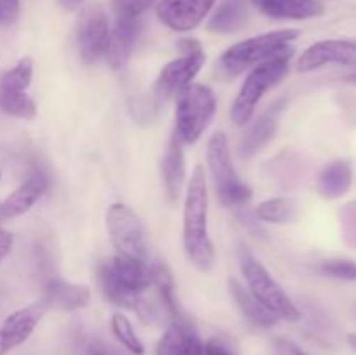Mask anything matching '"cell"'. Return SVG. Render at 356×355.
Listing matches in <instances>:
<instances>
[{
  "mask_svg": "<svg viewBox=\"0 0 356 355\" xmlns=\"http://www.w3.org/2000/svg\"><path fill=\"white\" fill-rule=\"evenodd\" d=\"M99 284L113 305L132 310L143 322H156L159 312L143 298L145 291L153 285V270L148 261L115 254L99 267Z\"/></svg>",
  "mask_w": 356,
  "mask_h": 355,
  "instance_id": "cell-1",
  "label": "cell"
},
{
  "mask_svg": "<svg viewBox=\"0 0 356 355\" xmlns=\"http://www.w3.org/2000/svg\"><path fill=\"white\" fill-rule=\"evenodd\" d=\"M183 246L188 261L198 271H211L216 265V249L209 237V194L205 171L197 166L186 188L183 209Z\"/></svg>",
  "mask_w": 356,
  "mask_h": 355,
  "instance_id": "cell-2",
  "label": "cell"
},
{
  "mask_svg": "<svg viewBox=\"0 0 356 355\" xmlns=\"http://www.w3.org/2000/svg\"><path fill=\"white\" fill-rule=\"evenodd\" d=\"M299 33L301 31L294 28H285V30L268 31V33L238 42L219 56L216 63V75L221 80L236 79L259 63L268 61L294 47L291 44L299 37Z\"/></svg>",
  "mask_w": 356,
  "mask_h": 355,
  "instance_id": "cell-3",
  "label": "cell"
},
{
  "mask_svg": "<svg viewBox=\"0 0 356 355\" xmlns=\"http://www.w3.org/2000/svg\"><path fill=\"white\" fill-rule=\"evenodd\" d=\"M294 52L296 49L292 47L282 54L275 56V58L268 59V61L259 63L250 70L232 104V113L229 115H232L233 124L238 125V127L249 124L264 94L285 79Z\"/></svg>",
  "mask_w": 356,
  "mask_h": 355,
  "instance_id": "cell-4",
  "label": "cell"
},
{
  "mask_svg": "<svg viewBox=\"0 0 356 355\" xmlns=\"http://www.w3.org/2000/svg\"><path fill=\"white\" fill-rule=\"evenodd\" d=\"M218 110L216 93L205 84H190L176 96V134L193 145L207 131Z\"/></svg>",
  "mask_w": 356,
  "mask_h": 355,
  "instance_id": "cell-5",
  "label": "cell"
},
{
  "mask_svg": "<svg viewBox=\"0 0 356 355\" xmlns=\"http://www.w3.org/2000/svg\"><path fill=\"white\" fill-rule=\"evenodd\" d=\"M240 267H242V274L247 281V289L270 312H273L278 319L289 320V322H298L301 319V312L289 298L284 287L275 281L268 268L247 247L240 249Z\"/></svg>",
  "mask_w": 356,
  "mask_h": 355,
  "instance_id": "cell-6",
  "label": "cell"
},
{
  "mask_svg": "<svg viewBox=\"0 0 356 355\" xmlns=\"http://www.w3.org/2000/svg\"><path fill=\"white\" fill-rule=\"evenodd\" d=\"M207 166L222 204L232 207V205H247L252 200V190L240 180L233 167L229 143L225 132H216L209 139Z\"/></svg>",
  "mask_w": 356,
  "mask_h": 355,
  "instance_id": "cell-7",
  "label": "cell"
},
{
  "mask_svg": "<svg viewBox=\"0 0 356 355\" xmlns=\"http://www.w3.org/2000/svg\"><path fill=\"white\" fill-rule=\"evenodd\" d=\"M106 228L117 254L148 261L141 219L125 204H111L106 211Z\"/></svg>",
  "mask_w": 356,
  "mask_h": 355,
  "instance_id": "cell-8",
  "label": "cell"
},
{
  "mask_svg": "<svg viewBox=\"0 0 356 355\" xmlns=\"http://www.w3.org/2000/svg\"><path fill=\"white\" fill-rule=\"evenodd\" d=\"M110 30V21L101 7L90 6L82 10L76 24V44L86 65H94L104 58Z\"/></svg>",
  "mask_w": 356,
  "mask_h": 355,
  "instance_id": "cell-9",
  "label": "cell"
},
{
  "mask_svg": "<svg viewBox=\"0 0 356 355\" xmlns=\"http://www.w3.org/2000/svg\"><path fill=\"white\" fill-rule=\"evenodd\" d=\"M205 51L193 52V54H183L181 58L172 59L162 68V72L156 77L153 94L159 101H167L170 97L177 96L184 87L193 84L195 77L200 73L205 65Z\"/></svg>",
  "mask_w": 356,
  "mask_h": 355,
  "instance_id": "cell-10",
  "label": "cell"
},
{
  "mask_svg": "<svg viewBox=\"0 0 356 355\" xmlns=\"http://www.w3.org/2000/svg\"><path fill=\"white\" fill-rule=\"evenodd\" d=\"M47 310V303L40 299L7 315L6 320L0 324V355L9 354L10 350L23 345L33 334L35 327L38 326Z\"/></svg>",
  "mask_w": 356,
  "mask_h": 355,
  "instance_id": "cell-11",
  "label": "cell"
},
{
  "mask_svg": "<svg viewBox=\"0 0 356 355\" xmlns=\"http://www.w3.org/2000/svg\"><path fill=\"white\" fill-rule=\"evenodd\" d=\"M216 0H160L156 16L174 31H190L211 13Z\"/></svg>",
  "mask_w": 356,
  "mask_h": 355,
  "instance_id": "cell-12",
  "label": "cell"
},
{
  "mask_svg": "<svg viewBox=\"0 0 356 355\" xmlns=\"http://www.w3.org/2000/svg\"><path fill=\"white\" fill-rule=\"evenodd\" d=\"M325 65L356 66V42L320 40L309 45L298 59L299 72H313Z\"/></svg>",
  "mask_w": 356,
  "mask_h": 355,
  "instance_id": "cell-13",
  "label": "cell"
},
{
  "mask_svg": "<svg viewBox=\"0 0 356 355\" xmlns=\"http://www.w3.org/2000/svg\"><path fill=\"white\" fill-rule=\"evenodd\" d=\"M47 188L49 180L42 171L31 173L16 190L0 200V223L23 216L24 212L30 211L35 202L47 191Z\"/></svg>",
  "mask_w": 356,
  "mask_h": 355,
  "instance_id": "cell-14",
  "label": "cell"
},
{
  "mask_svg": "<svg viewBox=\"0 0 356 355\" xmlns=\"http://www.w3.org/2000/svg\"><path fill=\"white\" fill-rule=\"evenodd\" d=\"M285 106H287V100H284V97L277 100L250 125L249 132H247L245 138L240 143V155L243 159L254 157L261 148H264L273 139V136L277 134L278 125H280V118L282 113L285 111Z\"/></svg>",
  "mask_w": 356,
  "mask_h": 355,
  "instance_id": "cell-15",
  "label": "cell"
},
{
  "mask_svg": "<svg viewBox=\"0 0 356 355\" xmlns=\"http://www.w3.org/2000/svg\"><path fill=\"white\" fill-rule=\"evenodd\" d=\"M156 355H205L204 341L186 317L174 319L156 345Z\"/></svg>",
  "mask_w": 356,
  "mask_h": 355,
  "instance_id": "cell-16",
  "label": "cell"
},
{
  "mask_svg": "<svg viewBox=\"0 0 356 355\" xmlns=\"http://www.w3.org/2000/svg\"><path fill=\"white\" fill-rule=\"evenodd\" d=\"M141 33V17L139 19H117L110 30L104 59L110 68L122 70L132 56L136 40Z\"/></svg>",
  "mask_w": 356,
  "mask_h": 355,
  "instance_id": "cell-17",
  "label": "cell"
},
{
  "mask_svg": "<svg viewBox=\"0 0 356 355\" xmlns=\"http://www.w3.org/2000/svg\"><path fill=\"white\" fill-rule=\"evenodd\" d=\"M183 145L184 143L181 141L179 136L174 132L162 159V180L170 202L179 200L186 184V160H184Z\"/></svg>",
  "mask_w": 356,
  "mask_h": 355,
  "instance_id": "cell-18",
  "label": "cell"
},
{
  "mask_svg": "<svg viewBox=\"0 0 356 355\" xmlns=\"http://www.w3.org/2000/svg\"><path fill=\"white\" fill-rule=\"evenodd\" d=\"M44 299L49 308L72 310L86 308L90 301V289L86 284H75V282L63 281V278H49L45 284Z\"/></svg>",
  "mask_w": 356,
  "mask_h": 355,
  "instance_id": "cell-19",
  "label": "cell"
},
{
  "mask_svg": "<svg viewBox=\"0 0 356 355\" xmlns=\"http://www.w3.org/2000/svg\"><path fill=\"white\" fill-rule=\"evenodd\" d=\"M250 3L277 19H309L325 13L318 0H250Z\"/></svg>",
  "mask_w": 356,
  "mask_h": 355,
  "instance_id": "cell-20",
  "label": "cell"
},
{
  "mask_svg": "<svg viewBox=\"0 0 356 355\" xmlns=\"http://www.w3.org/2000/svg\"><path fill=\"white\" fill-rule=\"evenodd\" d=\"M228 289L229 294H232L233 301L236 303L238 310L242 312V315L249 320L250 324H254L256 327L261 329H270V327L277 326L278 319L273 312L266 308L249 289L243 284H240L236 278H229L228 281Z\"/></svg>",
  "mask_w": 356,
  "mask_h": 355,
  "instance_id": "cell-21",
  "label": "cell"
},
{
  "mask_svg": "<svg viewBox=\"0 0 356 355\" xmlns=\"http://www.w3.org/2000/svg\"><path fill=\"white\" fill-rule=\"evenodd\" d=\"M250 0H222L207 23V30L216 35L236 33L249 21Z\"/></svg>",
  "mask_w": 356,
  "mask_h": 355,
  "instance_id": "cell-22",
  "label": "cell"
},
{
  "mask_svg": "<svg viewBox=\"0 0 356 355\" xmlns=\"http://www.w3.org/2000/svg\"><path fill=\"white\" fill-rule=\"evenodd\" d=\"M353 181V169L348 160H334L327 164L320 173L316 188L318 194L327 200H336L348 194Z\"/></svg>",
  "mask_w": 356,
  "mask_h": 355,
  "instance_id": "cell-23",
  "label": "cell"
},
{
  "mask_svg": "<svg viewBox=\"0 0 356 355\" xmlns=\"http://www.w3.org/2000/svg\"><path fill=\"white\" fill-rule=\"evenodd\" d=\"M153 270V285L156 287L160 296V301L165 306L169 315L174 319H183V312L179 308V303L176 299V289H174V277L170 268L163 261L152 263Z\"/></svg>",
  "mask_w": 356,
  "mask_h": 355,
  "instance_id": "cell-24",
  "label": "cell"
},
{
  "mask_svg": "<svg viewBox=\"0 0 356 355\" xmlns=\"http://www.w3.org/2000/svg\"><path fill=\"white\" fill-rule=\"evenodd\" d=\"M256 214L261 221L275 223V225H285L294 221L298 216V202L292 197H271L261 202L256 209Z\"/></svg>",
  "mask_w": 356,
  "mask_h": 355,
  "instance_id": "cell-25",
  "label": "cell"
},
{
  "mask_svg": "<svg viewBox=\"0 0 356 355\" xmlns=\"http://www.w3.org/2000/svg\"><path fill=\"white\" fill-rule=\"evenodd\" d=\"M33 79V59L24 56L16 66L7 70L0 77V90L6 93H26Z\"/></svg>",
  "mask_w": 356,
  "mask_h": 355,
  "instance_id": "cell-26",
  "label": "cell"
},
{
  "mask_svg": "<svg viewBox=\"0 0 356 355\" xmlns=\"http://www.w3.org/2000/svg\"><path fill=\"white\" fill-rule=\"evenodd\" d=\"M0 111L14 118L33 120L37 117V104L26 93L0 90Z\"/></svg>",
  "mask_w": 356,
  "mask_h": 355,
  "instance_id": "cell-27",
  "label": "cell"
},
{
  "mask_svg": "<svg viewBox=\"0 0 356 355\" xmlns=\"http://www.w3.org/2000/svg\"><path fill=\"white\" fill-rule=\"evenodd\" d=\"M111 331H113L118 343H120L129 354L145 355V345L139 340V336L134 331V326H132V322L127 317L122 315V313H115V315L111 317Z\"/></svg>",
  "mask_w": 356,
  "mask_h": 355,
  "instance_id": "cell-28",
  "label": "cell"
},
{
  "mask_svg": "<svg viewBox=\"0 0 356 355\" xmlns=\"http://www.w3.org/2000/svg\"><path fill=\"white\" fill-rule=\"evenodd\" d=\"M155 2L156 0H111V9L117 19H139Z\"/></svg>",
  "mask_w": 356,
  "mask_h": 355,
  "instance_id": "cell-29",
  "label": "cell"
},
{
  "mask_svg": "<svg viewBox=\"0 0 356 355\" xmlns=\"http://www.w3.org/2000/svg\"><path fill=\"white\" fill-rule=\"evenodd\" d=\"M320 270L325 275L343 281H356V263L348 260H329L320 265Z\"/></svg>",
  "mask_w": 356,
  "mask_h": 355,
  "instance_id": "cell-30",
  "label": "cell"
},
{
  "mask_svg": "<svg viewBox=\"0 0 356 355\" xmlns=\"http://www.w3.org/2000/svg\"><path fill=\"white\" fill-rule=\"evenodd\" d=\"M339 219L344 242L356 249V202H350L344 207H341Z\"/></svg>",
  "mask_w": 356,
  "mask_h": 355,
  "instance_id": "cell-31",
  "label": "cell"
},
{
  "mask_svg": "<svg viewBox=\"0 0 356 355\" xmlns=\"http://www.w3.org/2000/svg\"><path fill=\"white\" fill-rule=\"evenodd\" d=\"M19 17V0H0V26H10Z\"/></svg>",
  "mask_w": 356,
  "mask_h": 355,
  "instance_id": "cell-32",
  "label": "cell"
},
{
  "mask_svg": "<svg viewBox=\"0 0 356 355\" xmlns=\"http://www.w3.org/2000/svg\"><path fill=\"white\" fill-rule=\"evenodd\" d=\"M205 355H236V352L221 338H209L204 343Z\"/></svg>",
  "mask_w": 356,
  "mask_h": 355,
  "instance_id": "cell-33",
  "label": "cell"
},
{
  "mask_svg": "<svg viewBox=\"0 0 356 355\" xmlns=\"http://www.w3.org/2000/svg\"><path fill=\"white\" fill-rule=\"evenodd\" d=\"M86 354L87 355H122L117 348L104 343L103 340H97V338H92V340L87 341Z\"/></svg>",
  "mask_w": 356,
  "mask_h": 355,
  "instance_id": "cell-34",
  "label": "cell"
},
{
  "mask_svg": "<svg viewBox=\"0 0 356 355\" xmlns=\"http://www.w3.org/2000/svg\"><path fill=\"white\" fill-rule=\"evenodd\" d=\"M275 355H309L302 348H299L294 341L287 338H277L275 340Z\"/></svg>",
  "mask_w": 356,
  "mask_h": 355,
  "instance_id": "cell-35",
  "label": "cell"
},
{
  "mask_svg": "<svg viewBox=\"0 0 356 355\" xmlns=\"http://www.w3.org/2000/svg\"><path fill=\"white\" fill-rule=\"evenodd\" d=\"M13 246H14L13 233H9L7 230L0 228V261H2L3 258L10 253Z\"/></svg>",
  "mask_w": 356,
  "mask_h": 355,
  "instance_id": "cell-36",
  "label": "cell"
},
{
  "mask_svg": "<svg viewBox=\"0 0 356 355\" xmlns=\"http://www.w3.org/2000/svg\"><path fill=\"white\" fill-rule=\"evenodd\" d=\"M177 49H179L183 54H193V52L197 51H202V44L198 40H195V38H183V40L177 44Z\"/></svg>",
  "mask_w": 356,
  "mask_h": 355,
  "instance_id": "cell-37",
  "label": "cell"
},
{
  "mask_svg": "<svg viewBox=\"0 0 356 355\" xmlns=\"http://www.w3.org/2000/svg\"><path fill=\"white\" fill-rule=\"evenodd\" d=\"M83 0H59V3H61V7L65 10H75L79 9L80 6H82Z\"/></svg>",
  "mask_w": 356,
  "mask_h": 355,
  "instance_id": "cell-38",
  "label": "cell"
},
{
  "mask_svg": "<svg viewBox=\"0 0 356 355\" xmlns=\"http://www.w3.org/2000/svg\"><path fill=\"white\" fill-rule=\"evenodd\" d=\"M344 80H346V82H350V84H356V72L351 73V75L344 77Z\"/></svg>",
  "mask_w": 356,
  "mask_h": 355,
  "instance_id": "cell-39",
  "label": "cell"
},
{
  "mask_svg": "<svg viewBox=\"0 0 356 355\" xmlns=\"http://www.w3.org/2000/svg\"><path fill=\"white\" fill-rule=\"evenodd\" d=\"M348 341H350L351 347H353L356 350V334H350V336H348Z\"/></svg>",
  "mask_w": 356,
  "mask_h": 355,
  "instance_id": "cell-40",
  "label": "cell"
},
{
  "mask_svg": "<svg viewBox=\"0 0 356 355\" xmlns=\"http://www.w3.org/2000/svg\"><path fill=\"white\" fill-rule=\"evenodd\" d=\"M0 178H2V171H0Z\"/></svg>",
  "mask_w": 356,
  "mask_h": 355,
  "instance_id": "cell-41",
  "label": "cell"
}]
</instances>
